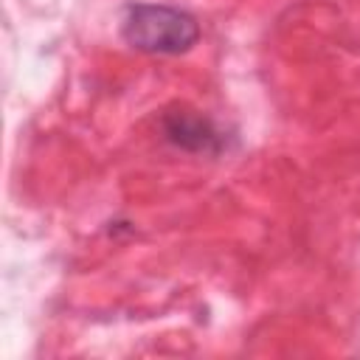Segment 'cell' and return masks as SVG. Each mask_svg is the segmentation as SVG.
Returning a JSON list of instances; mask_svg holds the SVG:
<instances>
[{
  "mask_svg": "<svg viewBox=\"0 0 360 360\" xmlns=\"http://www.w3.org/2000/svg\"><path fill=\"white\" fill-rule=\"evenodd\" d=\"M124 39L143 51V53H186L200 39L197 20L174 6H158V3H135L127 8L121 22Z\"/></svg>",
  "mask_w": 360,
  "mask_h": 360,
  "instance_id": "obj_1",
  "label": "cell"
},
{
  "mask_svg": "<svg viewBox=\"0 0 360 360\" xmlns=\"http://www.w3.org/2000/svg\"><path fill=\"white\" fill-rule=\"evenodd\" d=\"M163 132L166 138L188 152H205L214 155L222 149V132L214 127L211 118L197 115L191 110H174L163 118Z\"/></svg>",
  "mask_w": 360,
  "mask_h": 360,
  "instance_id": "obj_2",
  "label": "cell"
}]
</instances>
